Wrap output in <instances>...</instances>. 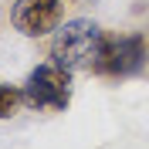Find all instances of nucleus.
Listing matches in <instances>:
<instances>
[{
	"mask_svg": "<svg viewBox=\"0 0 149 149\" xmlns=\"http://www.w3.org/2000/svg\"><path fill=\"white\" fill-rule=\"evenodd\" d=\"M105 44V31L88 17H74L61 24L51 41V61L68 71H95Z\"/></svg>",
	"mask_w": 149,
	"mask_h": 149,
	"instance_id": "1",
	"label": "nucleus"
},
{
	"mask_svg": "<svg viewBox=\"0 0 149 149\" xmlns=\"http://www.w3.org/2000/svg\"><path fill=\"white\" fill-rule=\"evenodd\" d=\"M149 58V44L142 34H105L102 54L95 74H109V78H129V74L142 71Z\"/></svg>",
	"mask_w": 149,
	"mask_h": 149,
	"instance_id": "2",
	"label": "nucleus"
},
{
	"mask_svg": "<svg viewBox=\"0 0 149 149\" xmlns=\"http://www.w3.org/2000/svg\"><path fill=\"white\" fill-rule=\"evenodd\" d=\"M71 98V71L54 61L37 65L24 81V102L31 109H65Z\"/></svg>",
	"mask_w": 149,
	"mask_h": 149,
	"instance_id": "3",
	"label": "nucleus"
},
{
	"mask_svg": "<svg viewBox=\"0 0 149 149\" xmlns=\"http://www.w3.org/2000/svg\"><path fill=\"white\" fill-rule=\"evenodd\" d=\"M10 20L24 37H44L58 27L61 3L58 0H17L10 10Z\"/></svg>",
	"mask_w": 149,
	"mask_h": 149,
	"instance_id": "4",
	"label": "nucleus"
},
{
	"mask_svg": "<svg viewBox=\"0 0 149 149\" xmlns=\"http://www.w3.org/2000/svg\"><path fill=\"white\" fill-rule=\"evenodd\" d=\"M20 102H24V88H14V85L0 81V119H10Z\"/></svg>",
	"mask_w": 149,
	"mask_h": 149,
	"instance_id": "5",
	"label": "nucleus"
}]
</instances>
